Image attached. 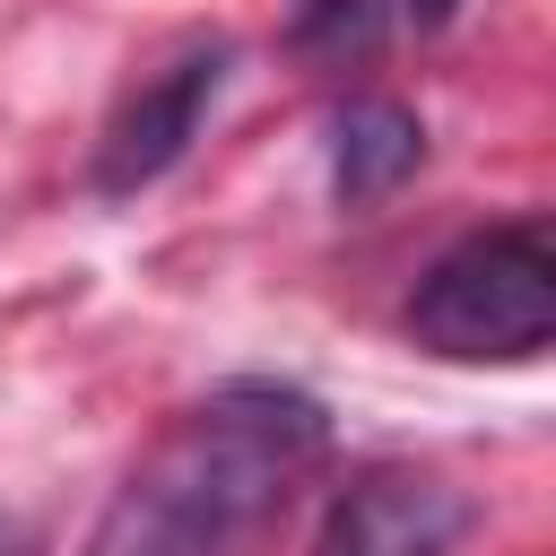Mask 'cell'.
<instances>
[{"label": "cell", "instance_id": "obj_7", "mask_svg": "<svg viewBox=\"0 0 556 556\" xmlns=\"http://www.w3.org/2000/svg\"><path fill=\"white\" fill-rule=\"evenodd\" d=\"M452 9H460V0H408V17H417V26H452Z\"/></svg>", "mask_w": 556, "mask_h": 556}, {"label": "cell", "instance_id": "obj_6", "mask_svg": "<svg viewBox=\"0 0 556 556\" xmlns=\"http://www.w3.org/2000/svg\"><path fill=\"white\" fill-rule=\"evenodd\" d=\"M374 35H382V9H374V0H304V9H295V43L321 52V61L374 52Z\"/></svg>", "mask_w": 556, "mask_h": 556}, {"label": "cell", "instance_id": "obj_8", "mask_svg": "<svg viewBox=\"0 0 556 556\" xmlns=\"http://www.w3.org/2000/svg\"><path fill=\"white\" fill-rule=\"evenodd\" d=\"M0 556H26V539H17V521H0Z\"/></svg>", "mask_w": 556, "mask_h": 556}, {"label": "cell", "instance_id": "obj_4", "mask_svg": "<svg viewBox=\"0 0 556 556\" xmlns=\"http://www.w3.org/2000/svg\"><path fill=\"white\" fill-rule=\"evenodd\" d=\"M469 504L434 469H365L330 495L313 556H460Z\"/></svg>", "mask_w": 556, "mask_h": 556}, {"label": "cell", "instance_id": "obj_5", "mask_svg": "<svg viewBox=\"0 0 556 556\" xmlns=\"http://www.w3.org/2000/svg\"><path fill=\"white\" fill-rule=\"evenodd\" d=\"M426 165V122L391 96H356L339 122H330V191L339 208H374L391 200L408 174Z\"/></svg>", "mask_w": 556, "mask_h": 556}, {"label": "cell", "instance_id": "obj_2", "mask_svg": "<svg viewBox=\"0 0 556 556\" xmlns=\"http://www.w3.org/2000/svg\"><path fill=\"white\" fill-rule=\"evenodd\" d=\"M408 339L452 365H530L556 339V243L539 217L460 235L408 287Z\"/></svg>", "mask_w": 556, "mask_h": 556}, {"label": "cell", "instance_id": "obj_3", "mask_svg": "<svg viewBox=\"0 0 556 556\" xmlns=\"http://www.w3.org/2000/svg\"><path fill=\"white\" fill-rule=\"evenodd\" d=\"M226 78H235V43H226V35H191L174 61H156V70L113 104V122H104V139H96V165H87L96 200H139L148 182H165V174L191 156V139H200L208 104L226 96Z\"/></svg>", "mask_w": 556, "mask_h": 556}, {"label": "cell", "instance_id": "obj_1", "mask_svg": "<svg viewBox=\"0 0 556 556\" xmlns=\"http://www.w3.org/2000/svg\"><path fill=\"white\" fill-rule=\"evenodd\" d=\"M330 452V408L295 382H217L113 486L78 556H243Z\"/></svg>", "mask_w": 556, "mask_h": 556}]
</instances>
